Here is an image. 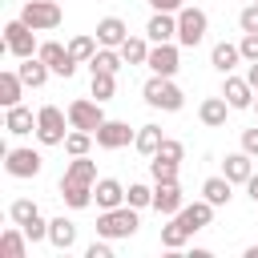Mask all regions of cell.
<instances>
[{
    "mask_svg": "<svg viewBox=\"0 0 258 258\" xmlns=\"http://www.w3.org/2000/svg\"><path fill=\"white\" fill-rule=\"evenodd\" d=\"M64 125H69V113H60L56 105H44L40 113H36V137H40V145H64Z\"/></svg>",
    "mask_w": 258,
    "mask_h": 258,
    "instance_id": "5",
    "label": "cell"
},
{
    "mask_svg": "<svg viewBox=\"0 0 258 258\" xmlns=\"http://www.w3.org/2000/svg\"><path fill=\"white\" fill-rule=\"evenodd\" d=\"M153 157H165V161H177V165H181V157H185V145H181V141H173V137H165V141H161V149H157Z\"/></svg>",
    "mask_w": 258,
    "mask_h": 258,
    "instance_id": "37",
    "label": "cell"
},
{
    "mask_svg": "<svg viewBox=\"0 0 258 258\" xmlns=\"http://www.w3.org/2000/svg\"><path fill=\"white\" fill-rule=\"evenodd\" d=\"M40 165H44V157H40L36 149H8V153H4V169H8L12 177H36Z\"/></svg>",
    "mask_w": 258,
    "mask_h": 258,
    "instance_id": "10",
    "label": "cell"
},
{
    "mask_svg": "<svg viewBox=\"0 0 258 258\" xmlns=\"http://www.w3.org/2000/svg\"><path fill=\"white\" fill-rule=\"evenodd\" d=\"M8 214H12V222L28 234V242H40V238H48V222L40 218V210H36V202H28V198H16L12 206H8Z\"/></svg>",
    "mask_w": 258,
    "mask_h": 258,
    "instance_id": "3",
    "label": "cell"
},
{
    "mask_svg": "<svg viewBox=\"0 0 258 258\" xmlns=\"http://www.w3.org/2000/svg\"><path fill=\"white\" fill-rule=\"evenodd\" d=\"M254 113H258V93H254Z\"/></svg>",
    "mask_w": 258,
    "mask_h": 258,
    "instance_id": "46",
    "label": "cell"
},
{
    "mask_svg": "<svg viewBox=\"0 0 258 258\" xmlns=\"http://www.w3.org/2000/svg\"><path fill=\"white\" fill-rule=\"evenodd\" d=\"M125 36H129V28H125V20H117V16H105V20L97 24V44H105V48H121Z\"/></svg>",
    "mask_w": 258,
    "mask_h": 258,
    "instance_id": "18",
    "label": "cell"
},
{
    "mask_svg": "<svg viewBox=\"0 0 258 258\" xmlns=\"http://www.w3.org/2000/svg\"><path fill=\"white\" fill-rule=\"evenodd\" d=\"M242 149H246L250 157H258V125H254V129H242Z\"/></svg>",
    "mask_w": 258,
    "mask_h": 258,
    "instance_id": "40",
    "label": "cell"
},
{
    "mask_svg": "<svg viewBox=\"0 0 258 258\" xmlns=\"http://www.w3.org/2000/svg\"><path fill=\"white\" fill-rule=\"evenodd\" d=\"M161 125H141L137 129V137H133V145H137V153H145V157H153L157 149H161Z\"/></svg>",
    "mask_w": 258,
    "mask_h": 258,
    "instance_id": "27",
    "label": "cell"
},
{
    "mask_svg": "<svg viewBox=\"0 0 258 258\" xmlns=\"http://www.w3.org/2000/svg\"><path fill=\"white\" fill-rule=\"evenodd\" d=\"M69 125L73 129H85V133H97L105 125V113H101V101H73L69 105Z\"/></svg>",
    "mask_w": 258,
    "mask_h": 258,
    "instance_id": "9",
    "label": "cell"
},
{
    "mask_svg": "<svg viewBox=\"0 0 258 258\" xmlns=\"http://www.w3.org/2000/svg\"><path fill=\"white\" fill-rule=\"evenodd\" d=\"M121 64H125L121 48H105V44H101V48L93 52V60H89V69H93V73H97V69H101V73H117Z\"/></svg>",
    "mask_w": 258,
    "mask_h": 258,
    "instance_id": "29",
    "label": "cell"
},
{
    "mask_svg": "<svg viewBox=\"0 0 258 258\" xmlns=\"http://www.w3.org/2000/svg\"><path fill=\"white\" fill-rule=\"evenodd\" d=\"M250 4H258V0H250Z\"/></svg>",
    "mask_w": 258,
    "mask_h": 258,
    "instance_id": "47",
    "label": "cell"
},
{
    "mask_svg": "<svg viewBox=\"0 0 258 258\" xmlns=\"http://www.w3.org/2000/svg\"><path fill=\"white\" fill-rule=\"evenodd\" d=\"M20 20H24L28 28H36V32H48V28L60 24V4H56V0H28V4L20 8Z\"/></svg>",
    "mask_w": 258,
    "mask_h": 258,
    "instance_id": "7",
    "label": "cell"
},
{
    "mask_svg": "<svg viewBox=\"0 0 258 258\" xmlns=\"http://www.w3.org/2000/svg\"><path fill=\"white\" fill-rule=\"evenodd\" d=\"M145 36H149L153 44L173 40V36H177V12H153L149 24H145Z\"/></svg>",
    "mask_w": 258,
    "mask_h": 258,
    "instance_id": "15",
    "label": "cell"
},
{
    "mask_svg": "<svg viewBox=\"0 0 258 258\" xmlns=\"http://www.w3.org/2000/svg\"><path fill=\"white\" fill-rule=\"evenodd\" d=\"M48 242L56 246V250H73V242H77V226L60 214V218H52L48 222Z\"/></svg>",
    "mask_w": 258,
    "mask_h": 258,
    "instance_id": "21",
    "label": "cell"
},
{
    "mask_svg": "<svg viewBox=\"0 0 258 258\" xmlns=\"http://www.w3.org/2000/svg\"><path fill=\"white\" fill-rule=\"evenodd\" d=\"M113 93H117V73H101V69H97V73H93V97H97V101H109Z\"/></svg>",
    "mask_w": 258,
    "mask_h": 258,
    "instance_id": "32",
    "label": "cell"
},
{
    "mask_svg": "<svg viewBox=\"0 0 258 258\" xmlns=\"http://www.w3.org/2000/svg\"><path fill=\"white\" fill-rule=\"evenodd\" d=\"M145 64H149L157 77H173V73L181 69V56H177V48L165 40V44H153V48H149V60H145Z\"/></svg>",
    "mask_w": 258,
    "mask_h": 258,
    "instance_id": "11",
    "label": "cell"
},
{
    "mask_svg": "<svg viewBox=\"0 0 258 258\" xmlns=\"http://www.w3.org/2000/svg\"><path fill=\"white\" fill-rule=\"evenodd\" d=\"M181 206H185V198H181V185L177 181H157L153 185V210L157 214H169L173 218Z\"/></svg>",
    "mask_w": 258,
    "mask_h": 258,
    "instance_id": "13",
    "label": "cell"
},
{
    "mask_svg": "<svg viewBox=\"0 0 258 258\" xmlns=\"http://www.w3.org/2000/svg\"><path fill=\"white\" fill-rule=\"evenodd\" d=\"M125 202H129V206H137V210H145V206H153V189H149V185H141V181H133V185L125 189Z\"/></svg>",
    "mask_w": 258,
    "mask_h": 258,
    "instance_id": "36",
    "label": "cell"
},
{
    "mask_svg": "<svg viewBox=\"0 0 258 258\" xmlns=\"http://www.w3.org/2000/svg\"><path fill=\"white\" fill-rule=\"evenodd\" d=\"M222 97L230 101V109H254V85L246 77H226Z\"/></svg>",
    "mask_w": 258,
    "mask_h": 258,
    "instance_id": "16",
    "label": "cell"
},
{
    "mask_svg": "<svg viewBox=\"0 0 258 258\" xmlns=\"http://www.w3.org/2000/svg\"><path fill=\"white\" fill-rule=\"evenodd\" d=\"M121 56H125V64H145V60H149V44H145V36H125Z\"/></svg>",
    "mask_w": 258,
    "mask_h": 258,
    "instance_id": "30",
    "label": "cell"
},
{
    "mask_svg": "<svg viewBox=\"0 0 258 258\" xmlns=\"http://www.w3.org/2000/svg\"><path fill=\"white\" fill-rule=\"evenodd\" d=\"M238 48H242V60H258V32H246Z\"/></svg>",
    "mask_w": 258,
    "mask_h": 258,
    "instance_id": "39",
    "label": "cell"
},
{
    "mask_svg": "<svg viewBox=\"0 0 258 258\" xmlns=\"http://www.w3.org/2000/svg\"><path fill=\"white\" fill-rule=\"evenodd\" d=\"M202 194H206V202H214V206H226L230 198H234V181L222 173V177H206L202 181Z\"/></svg>",
    "mask_w": 258,
    "mask_h": 258,
    "instance_id": "23",
    "label": "cell"
},
{
    "mask_svg": "<svg viewBox=\"0 0 258 258\" xmlns=\"http://www.w3.org/2000/svg\"><path fill=\"white\" fill-rule=\"evenodd\" d=\"M24 250H28V234H24L20 226L0 234V254H4V258H24Z\"/></svg>",
    "mask_w": 258,
    "mask_h": 258,
    "instance_id": "28",
    "label": "cell"
},
{
    "mask_svg": "<svg viewBox=\"0 0 258 258\" xmlns=\"http://www.w3.org/2000/svg\"><path fill=\"white\" fill-rule=\"evenodd\" d=\"M238 60H242V48H238V44H226V40L214 44V52H210V64H214L218 73H230Z\"/></svg>",
    "mask_w": 258,
    "mask_h": 258,
    "instance_id": "26",
    "label": "cell"
},
{
    "mask_svg": "<svg viewBox=\"0 0 258 258\" xmlns=\"http://www.w3.org/2000/svg\"><path fill=\"white\" fill-rule=\"evenodd\" d=\"M246 194L254 198V206H258V173H250V181H246Z\"/></svg>",
    "mask_w": 258,
    "mask_h": 258,
    "instance_id": "43",
    "label": "cell"
},
{
    "mask_svg": "<svg viewBox=\"0 0 258 258\" xmlns=\"http://www.w3.org/2000/svg\"><path fill=\"white\" fill-rule=\"evenodd\" d=\"M189 238H194V234H189V230H185L177 218H173L169 226H161V246H165V250H181Z\"/></svg>",
    "mask_w": 258,
    "mask_h": 258,
    "instance_id": "31",
    "label": "cell"
},
{
    "mask_svg": "<svg viewBox=\"0 0 258 258\" xmlns=\"http://www.w3.org/2000/svg\"><path fill=\"white\" fill-rule=\"evenodd\" d=\"M4 129H8V133H16V137L32 133V129H36V121H32V109H24V105H12V109H8V117H4Z\"/></svg>",
    "mask_w": 258,
    "mask_h": 258,
    "instance_id": "25",
    "label": "cell"
},
{
    "mask_svg": "<svg viewBox=\"0 0 258 258\" xmlns=\"http://www.w3.org/2000/svg\"><path fill=\"white\" fill-rule=\"evenodd\" d=\"M85 258H113V250H109L105 242H93V246L85 250Z\"/></svg>",
    "mask_w": 258,
    "mask_h": 258,
    "instance_id": "42",
    "label": "cell"
},
{
    "mask_svg": "<svg viewBox=\"0 0 258 258\" xmlns=\"http://www.w3.org/2000/svg\"><path fill=\"white\" fill-rule=\"evenodd\" d=\"M16 73H20V81H24L28 89H40V85L48 81V73H52V69H48L40 56H24V64H20Z\"/></svg>",
    "mask_w": 258,
    "mask_h": 258,
    "instance_id": "22",
    "label": "cell"
},
{
    "mask_svg": "<svg viewBox=\"0 0 258 258\" xmlns=\"http://www.w3.org/2000/svg\"><path fill=\"white\" fill-rule=\"evenodd\" d=\"M153 4V12H181L185 8V0H149Z\"/></svg>",
    "mask_w": 258,
    "mask_h": 258,
    "instance_id": "41",
    "label": "cell"
},
{
    "mask_svg": "<svg viewBox=\"0 0 258 258\" xmlns=\"http://www.w3.org/2000/svg\"><path fill=\"white\" fill-rule=\"evenodd\" d=\"M137 206H117V210H101L97 218V234L101 238H133L137 234Z\"/></svg>",
    "mask_w": 258,
    "mask_h": 258,
    "instance_id": "2",
    "label": "cell"
},
{
    "mask_svg": "<svg viewBox=\"0 0 258 258\" xmlns=\"http://www.w3.org/2000/svg\"><path fill=\"white\" fill-rule=\"evenodd\" d=\"M93 137H97V145H101V149H125V145H129L137 133H133L125 121H105V125H101Z\"/></svg>",
    "mask_w": 258,
    "mask_h": 258,
    "instance_id": "12",
    "label": "cell"
},
{
    "mask_svg": "<svg viewBox=\"0 0 258 258\" xmlns=\"http://www.w3.org/2000/svg\"><path fill=\"white\" fill-rule=\"evenodd\" d=\"M238 24H242V32H258V4H246L242 16H238Z\"/></svg>",
    "mask_w": 258,
    "mask_h": 258,
    "instance_id": "38",
    "label": "cell"
},
{
    "mask_svg": "<svg viewBox=\"0 0 258 258\" xmlns=\"http://www.w3.org/2000/svg\"><path fill=\"white\" fill-rule=\"evenodd\" d=\"M4 48H8L12 56H20V60H24V56H32V52L40 48V44H36V28H28L20 16H16V20H8V24H4Z\"/></svg>",
    "mask_w": 258,
    "mask_h": 258,
    "instance_id": "6",
    "label": "cell"
},
{
    "mask_svg": "<svg viewBox=\"0 0 258 258\" xmlns=\"http://www.w3.org/2000/svg\"><path fill=\"white\" fill-rule=\"evenodd\" d=\"M93 202H97L101 210H117V206L125 202V185H121L117 177H101V181L93 185Z\"/></svg>",
    "mask_w": 258,
    "mask_h": 258,
    "instance_id": "17",
    "label": "cell"
},
{
    "mask_svg": "<svg viewBox=\"0 0 258 258\" xmlns=\"http://www.w3.org/2000/svg\"><path fill=\"white\" fill-rule=\"evenodd\" d=\"M206 28H210V20H206L202 8L185 4V8L177 12V40H181L185 48H198V44L206 40Z\"/></svg>",
    "mask_w": 258,
    "mask_h": 258,
    "instance_id": "4",
    "label": "cell"
},
{
    "mask_svg": "<svg viewBox=\"0 0 258 258\" xmlns=\"http://www.w3.org/2000/svg\"><path fill=\"white\" fill-rule=\"evenodd\" d=\"M36 56H40L56 77H73V73H77V64H81V60H77L64 44H56V40H44V44L36 48Z\"/></svg>",
    "mask_w": 258,
    "mask_h": 258,
    "instance_id": "8",
    "label": "cell"
},
{
    "mask_svg": "<svg viewBox=\"0 0 258 258\" xmlns=\"http://www.w3.org/2000/svg\"><path fill=\"white\" fill-rule=\"evenodd\" d=\"M246 258H258V246H246Z\"/></svg>",
    "mask_w": 258,
    "mask_h": 258,
    "instance_id": "45",
    "label": "cell"
},
{
    "mask_svg": "<svg viewBox=\"0 0 258 258\" xmlns=\"http://www.w3.org/2000/svg\"><path fill=\"white\" fill-rule=\"evenodd\" d=\"M93 141H97L93 133H85V129H73V133L64 137V149H69L73 157H81V153H89V149H93Z\"/></svg>",
    "mask_w": 258,
    "mask_h": 258,
    "instance_id": "34",
    "label": "cell"
},
{
    "mask_svg": "<svg viewBox=\"0 0 258 258\" xmlns=\"http://www.w3.org/2000/svg\"><path fill=\"white\" fill-rule=\"evenodd\" d=\"M141 93H145V105L165 109V113H177V109L185 105V93L173 85V77H157V73H153V77L145 81V89H141Z\"/></svg>",
    "mask_w": 258,
    "mask_h": 258,
    "instance_id": "1",
    "label": "cell"
},
{
    "mask_svg": "<svg viewBox=\"0 0 258 258\" xmlns=\"http://www.w3.org/2000/svg\"><path fill=\"white\" fill-rule=\"evenodd\" d=\"M149 173H153V181H177V161L149 157Z\"/></svg>",
    "mask_w": 258,
    "mask_h": 258,
    "instance_id": "35",
    "label": "cell"
},
{
    "mask_svg": "<svg viewBox=\"0 0 258 258\" xmlns=\"http://www.w3.org/2000/svg\"><path fill=\"white\" fill-rule=\"evenodd\" d=\"M222 173L230 177V181H250V173H254V165H250V153L242 149V153H226V161H222Z\"/></svg>",
    "mask_w": 258,
    "mask_h": 258,
    "instance_id": "20",
    "label": "cell"
},
{
    "mask_svg": "<svg viewBox=\"0 0 258 258\" xmlns=\"http://www.w3.org/2000/svg\"><path fill=\"white\" fill-rule=\"evenodd\" d=\"M246 81L254 85V93H258V60H250V69H246Z\"/></svg>",
    "mask_w": 258,
    "mask_h": 258,
    "instance_id": "44",
    "label": "cell"
},
{
    "mask_svg": "<svg viewBox=\"0 0 258 258\" xmlns=\"http://www.w3.org/2000/svg\"><path fill=\"white\" fill-rule=\"evenodd\" d=\"M97 48H101V44H97V40H93V36H73V40H69V52H73V56H77V60H81V64H89V60H93V52H97Z\"/></svg>",
    "mask_w": 258,
    "mask_h": 258,
    "instance_id": "33",
    "label": "cell"
},
{
    "mask_svg": "<svg viewBox=\"0 0 258 258\" xmlns=\"http://www.w3.org/2000/svg\"><path fill=\"white\" fill-rule=\"evenodd\" d=\"M28 85L20 81V73H0V105L4 109H12V105H20V93H24Z\"/></svg>",
    "mask_w": 258,
    "mask_h": 258,
    "instance_id": "24",
    "label": "cell"
},
{
    "mask_svg": "<svg viewBox=\"0 0 258 258\" xmlns=\"http://www.w3.org/2000/svg\"><path fill=\"white\" fill-rule=\"evenodd\" d=\"M173 218H177L189 234H198V230H206V226H210V218H214V202H206V198H202V202H194V206H181Z\"/></svg>",
    "mask_w": 258,
    "mask_h": 258,
    "instance_id": "14",
    "label": "cell"
},
{
    "mask_svg": "<svg viewBox=\"0 0 258 258\" xmlns=\"http://www.w3.org/2000/svg\"><path fill=\"white\" fill-rule=\"evenodd\" d=\"M226 113H230V101H226V97H206V101H202V109H198L202 125H210V129L226 125Z\"/></svg>",
    "mask_w": 258,
    "mask_h": 258,
    "instance_id": "19",
    "label": "cell"
}]
</instances>
